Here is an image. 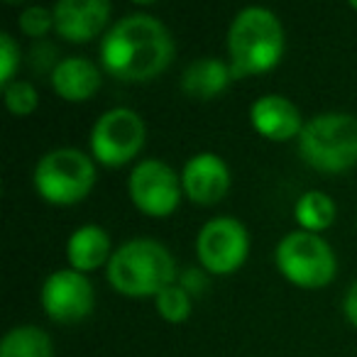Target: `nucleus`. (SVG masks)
<instances>
[{
    "mask_svg": "<svg viewBox=\"0 0 357 357\" xmlns=\"http://www.w3.org/2000/svg\"><path fill=\"white\" fill-rule=\"evenodd\" d=\"M174 40L159 17L130 13L120 17L100 40V64L125 84H144L169 69Z\"/></svg>",
    "mask_w": 357,
    "mask_h": 357,
    "instance_id": "obj_1",
    "label": "nucleus"
},
{
    "mask_svg": "<svg viewBox=\"0 0 357 357\" xmlns=\"http://www.w3.org/2000/svg\"><path fill=\"white\" fill-rule=\"evenodd\" d=\"M228 64L235 79L267 74L284 56V27L269 8L250 6L228 27Z\"/></svg>",
    "mask_w": 357,
    "mask_h": 357,
    "instance_id": "obj_2",
    "label": "nucleus"
},
{
    "mask_svg": "<svg viewBox=\"0 0 357 357\" xmlns=\"http://www.w3.org/2000/svg\"><path fill=\"white\" fill-rule=\"evenodd\" d=\"M105 277L123 296L147 298L176 284V262L167 245L159 240L132 238L113 252Z\"/></svg>",
    "mask_w": 357,
    "mask_h": 357,
    "instance_id": "obj_3",
    "label": "nucleus"
},
{
    "mask_svg": "<svg viewBox=\"0 0 357 357\" xmlns=\"http://www.w3.org/2000/svg\"><path fill=\"white\" fill-rule=\"evenodd\" d=\"M298 154L311 169L340 174L357 167V118L350 113H318L298 135Z\"/></svg>",
    "mask_w": 357,
    "mask_h": 357,
    "instance_id": "obj_4",
    "label": "nucleus"
},
{
    "mask_svg": "<svg viewBox=\"0 0 357 357\" xmlns=\"http://www.w3.org/2000/svg\"><path fill=\"white\" fill-rule=\"evenodd\" d=\"M32 184L52 206L81 204L96 186V159L74 147L52 149L37 162Z\"/></svg>",
    "mask_w": 357,
    "mask_h": 357,
    "instance_id": "obj_5",
    "label": "nucleus"
},
{
    "mask_svg": "<svg viewBox=\"0 0 357 357\" xmlns=\"http://www.w3.org/2000/svg\"><path fill=\"white\" fill-rule=\"evenodd\" d=\"M277 269L298 289H323L335 279L337 259L333 248L316 233L291 230L277 245Z\"/></svg>",
    "mask_w": 357,
    "mask_h": 357,
    "instance_id": "obj_6",
    "label": "nucleus"
},
{
    "mask_svg": "<svg viewBox=\"0 0 357 357\" xmlns=\"http://www.w3.org/2000/svg\"><path fill=\"white\" fill-rule=\"evenodd\" d=\"M147 128L137 110L132 108H110L100 115L91 128V157L103 167H125L144 147Z\"/></svg>",
    "mask_w": 357,
    "mask_h": 357,
    "instance_id": "obj_7",
    "label": "nucleus"
},
{
    "mask_svg": "<svg viewBox=\"0 0 357 357\" xmlns=\"http://www.w3.org/2000/svg\"><path fill=\"white\" fill-rule=\"evenodd\" d=\"M128 196L139 213L149 218H169L181 204V174L162 159H142L128 178Z\"/></svg>",
    "mask_w": 357,
    "mask_h": 357,
    "instance_id": "obj_8",
    "label": "nucleus"
},
{
    "mask_svg": "<svg viewBox=\"0 0 357 357\" xmlns=\"http://www.w3.org/2000/svg\"><path fill=\"white\" fill-rule=\"evenodd\" d=\"M196 255L208 274L228 277L238 272L250 255L248 228L238 218L215 215L196 235Z\"/></svg>",
    "mask_w": 357,
    "mask_h": 357,
    "instance_id": "obj_9",
    "label": "nucleus"
},
{
    "mask_svg": "<svg viewBox=\"0 0 357 357\" xmlns=\"http://www.w3.org/2000/svg\"><path fill=\"white\" fill-rule=\"evenodd\" d=\"M45 313L54 323H81L93 313L96 291L86 274L76 269H56L45 279L40 291Z\"/></svg>",
    "mask_w": 357,
    "mask_h": 357,
    "instance_id": "obj_10",
    "label": "nucleus"
},
{
    "mask_svg": "<svg viewBox=\"0 0 357 357\" xmlns=\"http://www.w3.org/2000/svg\"><path fill=\"white\" fill-rule=\"evenodd\" d=\"M181 189L196 206H215L230 191V169L215 152H199L181 169Z\"/></svg>",
    "mask_w": 357,
    "mask_h": 357,
    "instance_id": "obj_11",
    "label": "nucleus"
},
{
    "mask_svg": "<svg viewBox=\"0 0 357 357\" xmlns=\"http://www.w3.org/2000/svg\"><path fill=\"white\" fill-rule=\"evenodd\" d=\"M54 30L71 45H86L105 30L110 20V3L105 0H59L52 6Z\"/></svg>",
    "mask_w": 357,
    "mask_h": 357,
    "instance_id": "obj_12",
    "label": "nucleus"
},
{
    "mask_svg": "<svg viewBox=\"0 0 357 357\" xmlns=\"http://www.w3.org/2000/svg\"><path fill=\"white\" fill-rule=\"evenodd\" d=\"M250 123L264 139H272V142H289L294 137L298 139L306 125L301 120V110L282 93L259 96L250 105Z\"/></svg>",
    "mask_w": 357,
    "mask_h": 357,
    "instance_id": "obj_13",
    "label": "nucleus"
},
{
    "mask_svg": "<svg viewBox=\"0 0 357 357\" xmlns=\"http://www.w3.org/2000/svg\"><path fill=\"white\" fill-rule=\"evenodd\" d=\"M52 89L66 103H86L100 89V69L86 56H66L56 61L50 74Z\"/></svg>",
    "mask_w": 357,
    "mask_h": 357,
    "instance_id": "obj_14",
    "label": "nucleus"
},
{
    "mask_svg": "<svg viewBox=\"0 0 357 357\" xmlns=\"http://www.w3.org/2000/svg\"><path fill=\"white\" fill-rule=\"evenodd\" d=\"M113 243L110 235L100 225H81L71 233L69 243H66V259H69L71 269L86 274L96 272L98 267H108L110 257H113Z\"/></svg>",
    "mask_w": 357,
    "mask_h": 357,
    "instance_id": "obj_15",
    "label": "nucleus"
},
{
    "mask_svg": "<svg viewBox=\"0 0 357 357\" xmlns=\"http://www.w3.org/2000/svg\"><path fill=\"white\" fill-rule=\"evenodd\" d=\"M230 64L215 56H201L191 61L181 74V91L194 100H213L220 96L233 81Z\"/></svg>",
    "mask_w": 357,
    "mask_h": 357,
    "instance_id": "obj_16",
    "label": "nucleus"
},
{
    "mask_svg": "<svg viewBox=\"0 0 357 357\" xmlns=\"http://www.w3.org/2000/svg\"><path fill=\"white\" fill-rule=\"evenodd\" d=\"M335 201L326 194V191L311 189L306 194H301L294 204V218L301 225L298 230L306 233H323L335 223Z\"/></svg>",
    "mask_w": 357,
    "mask_h": 357,
    "instance_id": "obj_17",
    "label": "nucleus"
},
{
    "mask_svg": "<svg viewBox=\"0 0 357 357\" xmlns=\"http://www.w3.org/2000/svg\"><path fill=\"white\" fill-rule=\"evenodd\" d=\"M0 357H54V342L40 326H15L3 335Z\"/></svg>",
    "mask_w": 357,
    "mask_h": 357,
    "instance_id": "obj_18",
    "label": "nucleus"
},
{
    "mask_svg": "<svg viewBox=\"0 0 357 357\" xmlns=\"http://www.w3.org/2000/svg\"><path fill=\"white\" fill-rule=\"evenodd\" d=\"M154 306H157V313L167 323H184L191 316L194 301H191V294L181 284H172V287H167L154 296Z\"/></svg>",
    "mask_w": 357,
    "mask_h": 357,
    "instance_id": "obj_19",
    "label": "nucleus"
},
{
    "mask_svg": "<svg viewBox=\"0 0 357 357\" xmlns=\"http://www.w3.org/2000/svg\"><path fill=\"white\" fill-rule=\"evenodd\" d=\"M3 98H6L8 110L17 118H27L40 108V93L32 81H10L8 86H3Z\"/></svg>",
    "mask_w": 357,
    "mask_h": 357,
    "instance_id": "obj_20",
    "label": "nucleus"
},
{
    "mask_svg": "<svg viewBox=\"0 0 357 357\" xmlns=\"http://www.w3.org/2000/svg\"><path fill=\"white\" fill-rule=\"evenodd\" d=\"M17 27H20L22 35L32 37V40H40L50 30H54V13H52V8L30 6L20 13Z\"/></svg>",
    "mask_w": 357,
    "mask_h": 357,
    "instance_id": "obj_21",
    "label": "nucleus"
},
{
    "mask_svg": "<svg viewBox=\"0 0 357 357\" xmlns=\"http://www.w3.org/2000/svg\"><path fill=\"white\" fill-rule=\"evenodd\" d=\"M17 66H20V47L15 37L3 32L0 35V84L8 86L10 81H15Z\"/></svg>",
    "mask_w": 357,
    "mask_h": 357,
    "instance_id": "obj_22",
    "label": "nucleus"
},
{
    "mask_svg": "<svg viewBox=\"0 0 357 357\" xmlns=\"http://www.w3.org/2000/svg\"><path fill=\"white\" fill-rule=\"evenodd\" d=\"M342 313L352 323V328H357V282L347 289L345 298H342Z\"/></svg>",
    "mask_w": 357,
    "mask_h": 357,
    "instance_id": "obj_23",
    "label": "nucleus"
},
{
    "mask_svg": "<svg viewBox=\"0 0 357 357\" xmlns=\"http://www.w3.org/2000/svg\"><path fill=\"white\" fill-rule=\"evenodd\" d=\"M350 8H352V10H357V0H355V3H350Z\"/></svg>",
    "mask_w": 357,
    "mask_h": 357,
    "instance_id": "obj_24",
    "label": "nucleus"
}]
</instances>
